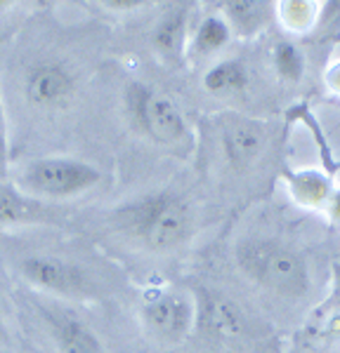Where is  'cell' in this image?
<instances>
[{
    "instance_id": "1",
    "label": "cell",
    "mask_w": 340,
    "mask_h": 353,
    "mask_svg": "<svg viewBox=\"0 0 340 353\" xmlns=\"http://www.w3.org/2000/svg\"><path fill=\"white\" fill-rule=\"evenodd\" d=\"M118 224L149 252H173L194 233V212L182 196L158 191L126 205Z\"/></svg>"
},
{
    "instance_id": "2",
    "label": "cell",
    "mask_w": 340,
    "mask_h": 353,
    "mask_svg": "<svg viewBox=\"0 0 340 353\" xmlns=\"http://www.w3.org/2000/svg\"><path fill=\"white\" fill-rule=\"evenodd\" d=\"M236 264L248 281L279 297L298 299L310 292L312 276L308 259L293 245L276 238L251 236L236 245Z\"/></svg>"
},
{
    "instance_id": "3",
    "label": "cell",
    "mask_w": 340,
    "mask_h": 353,
    "mask_svg": "<svg viewBox=\"0 0 340 353\" xmlns=\"http://www.w3.org/2000/svg\"><path fill=\"white\" fill-rule=\"evenodd\" d=\"M102 181L95 165L71 156H45L26 163L17 176V189L41 203L71 201L93 191Z\"/></svg>"
},
{
    "instance_id": "4",
    "label": "cell",
    "mask_w": 340,
    "mask_h": 353,
    "mask_svg": "<svg viewBox=\"0 0 340 353\" xmlns=\"http://www.w3.org/2000/svg\"><path fill=\"white\" fill-rule=\"evenodd\" d=\"M81 92V76L69 61L59 57H41L24 68L21 97L31 111L57 116L69 111Z\"/></svg>"
},
{
    "instance_id": "5",
    "label": "cell",
    "mask_w": 340,
    "mask_h": 353,
    "mask_svg": "<svg viewBox=\"0 0 340 353\" xmlns=\"http://www.w3.org/2000/svg\"><path fill=\"white\" fill-rule=\"evenodd\" d=\"M126 104L133 123L151 141L161 146H182L189 139V123L173 99L144 83H133L126 90Z\"/></svg>"
},
{
    "instance_id": "6",
    "label": "cell",
    "mask_w": 340,
    "mask_h": 353,
    "mask_svg": "<svg viewBox=\"0 0 340 353\" xmlns=\"http://www.w3.org/2000/svg\"><path fill=\"white\" fill-rule=\"evenodd\" d=\"M21 278L38 292H48L50 297L66 301H83L97 297V283L76 261H69L59 254L36 252L19 259Z\"/></svg>"
},
{
    "instance_id": "7",
    "label": "cell",
    "mask_w": 340,
    "mask_h": 353,
    "mask_svg": "<svg viewBox=\"0 0 340 353\" xmlns=\"http://www.w3.org/2000/svg\"><path fill=\"white\" fill-rule=\"evenodd\" d=\"M31 309L57 353H106L100 334L64 301L33 299Z\"/></svg>"
},
{
    "instance_id": "8",
    "label": "cell",
    "mask_w": 340,
    "mask_h": 353,
    "mask_svg": "<svg viewBox=\"0 0 340 353\" xmlns=\"http://www.w3.org/2000/svg\"><path fill=\"white\" fill-rule=\"evenodd\" d=\"M196 306L182 292H158L142 304V323L156 339L178 344L189 334Z\"/></svg>"
},
{
    "instance_id": "9",
    "label": "cell",
    "mask_w": 340,
    "mask_h": 353,
    "mask_svg": "<svg viewBox=\"0 0 340 353\" xmlns=\"http://www.w3.org/2000/svg\"><path fill=\"white\" fill-rule=\"evenodd\" d=\"M265 139H267V132L263 123L251 121V118L232 116L220 130L223 156L232 170H246L263 153Z\"/></svg>"
},
{
    "instance_id": "10",
    "label": "cell",
    "mask_w": 340,
    "mask_h": 353,
    "mask_svg": "<svg viewBox=\"0 0 340 353\" xmlns=\"http://www.w3.org/2000/svg\"><path fill=\"white\" fill-rule=\"evenodd\" d=\"M59 221V210L53 205L33 201L15 184L0 181V229L5 226H33Z\"/></svg>"
},
{
    "instance_id": "11",
    "label": "cell",
    "mask_w": 340,
    "mask_h": 353,
    "mask_svg": "<svg viewBox=\"0 0 340 353\" xmlns=\"http://www.w3.org/2000/svg\"><path fill=\"white\" fill-rule=\"evenodd\" d=\"M189 21H191V5L189 3H173L161 14L154 28L151 43L161 54L168 59H178L185 54L187 41H189Z\"/></svg>"
},
{
    "instance_id": "12",
    "label": "cell",
    "mask_w": 340,
    "mask_h": 353,
    "mask_svg": "<svg viewBox=\"0 0 340 353\" xmlns=\"http://www.w3.org/2000/svg\"><path fill=\"white\" fill-rule=\"evenodd\" d=\"M223 17L232 33L253 38L270 24L274 17V5L265 0H229L223 5Z\"/></svg>"
},
{
    "instance_id": "13",
    "label": "cell",
    "mask_w": 340,
    "mask_h": 353,
    "mask_svg": "<svg viewBox=\"0 0 340 353\" xmlns=\"http://www.w3.org/2000/svg\"><path fill=\"white\" fill-rule=\"evenodd\" d=\"M286 184L291 196L305 208H321L328 205V198L333 193L331 179L319 170H296L286 174Z\"/></svg>"
},
{
    "instance_id": "14",
    "label": "cell",
    "mask_w": 340,
    "mask_h": 353,
    "mask_svg": "<svg viewBox=\"0 0 340 353\" xmlns=\"http://www.w3.org/2000/svg\"><path fill=\"white\" fill-rule=\"evenodd\" d=\"M248 85V68L239 59H225L213 64L203 76V88L211 94H236L243 92Z\"/></svg>"
},
{
    "instance_id": "15",
    "label": "cell",
    "mask_w": 340,
    "mask_h": 353,
    "mask_svg": "<svg viewBox=\"0 0 340 353\" xmlns=\"http://www.w3.org/2000/svg\"><path fill=\"white\" fill-rule=\"evenodd\" d=\"M321 5L314 0H283L274 5V17L288 33H310L319 24Z\"/></svg>"
},
{
    "instance_id": "16",
    "label": "cell",
    "mask_w": 340,
    "mask_h": 353,
    "mask_svg": "<svg viewBox=\"0 0 340 353\" xmlns=\"http://www.w3.org/2000/svg\"><path fill=\"white\" fill-rule=\"evenodd\" d=\"M229 38H232V31H229V26H227L225 17L208 14L198 21V26L194 28V33H191V50L203 57L215 54L229 43Z\"/></svg>"
},
{
    "instance_id": "17",
    "label": "cell",
    "mask_w": 340,
    "mask_h": 353,
    "mask_svg": "<svg viewBox=\"0 0 340 353\" xmlns=\"http://www.w3.org/2000/svg\"><path fill=\"white\" fill-rule=\"evenodd\" d=\"M272 66L283 83H298L305 76V57L291 41H279L272 48Z\"/></svg>"
},
{
    "instance_id": "18",
    "label": "cell",
    "mask_w": 340,
    "mask_h": 353,
    "mask_svg": "<svg viewBox=\"0 0 340 353\" xmlns=\"http://www.w3.org/2000/svg\"><path fill=\"white\" fill-rule=\"evenodd\" d=\"M97 5L109 10L113 14H130V12H138V10L147 8L149 3H144V0H102Z\"/></svg>"
},
{
    "instance_id": "19",
    "label": "cell",
    "mask_w": 340,
    "mask_h": 353,
    "mask_svg": "<svg viewBox=\"0 0 340 353\" xmlns=\"http://www.w3.org/2000/svg\"><path fill=\"white\" fill-rule=\"evenodd\" d=\"M324 24L328 31H340V3H324L319 12V24Z\"/></svg>"
},
{
    "instance_id": "20",
    "label": "cell",
    "mask_w": 340,
    "mask_h": 353,
    "mask_svg": "<svg viewBox=\"0 0 340 353\" xmlns=\"http://www.w3.org/2000/svg\"><path fill=\"white\" fill-rule=\"evenodd\" d=\"M5 168H8V132H5L3 106H0V174H5Z\"/></svg>"
},
{
    "instance_id": "21",
    "label": "cell",
    "mask_w": 340,
    "mask_h": 353,
    "mask_svg": "<svg viewBox=\"0 0 340 353\" xmlns=\"http://www.w3.org/2000/svg\"><path fill=\"white\" fill-rule=\"evenodd\" d=\"M326 85L331 88V92L340 94V61H336V64L328 66V71H326Z\"/></svg>"
},
{
    "instance_id": "22",
    "label": "cell",
    "mask_w": 340,
    "mask_h": 353,
    "mask_svg": "<svg viewBox=\"0 0 340 353\" xmlns=\"http://www.w3.org/2000/svg\"><path fill=\"white\" fill-rule=\"evenodd\" d=\"M328 214H331V219L340 224V189H333L331 198H328Z\"/></svg>"
},
{
    "instance_id": "23",
    "label": "cell",
    "mask_w": 340,
    "mask_h": 353,
    "mask_svg": "<svg viewBox=\"0 0 340 353\" xmlns=\"http://www.w3.org/2000/svg\"><path fill=\"white\" fill-rule=\"evenodd\" d=\"M3 332H5V330H3V318H0V339H3Z\"/></svg>"
},
{
    "instance_id": "24",
    "label": "cell",
    "mask_w": 340,
    "mask_h": 353,
    "mask_svg": "<svg viewBox=\"0 0 340 353\" xmlns=\"http://www.w3.org/2000/svg\"><path fill=\"white\" fill-rule=\"evenodd\" d=\"M336 278H338V285H340V266L336 269Z\"/></svg>"
},
{
    "instance_id": "25",
    "label": "cell",
    "mask_w": 340,
    "mask_h": 353,
    "mask_svg": "<svg viewBox=\"0 0 340 353\" xmlns=\"http://www.w3.org/2000/svg\"><path fill=\"white\" fill-rule=\"evenodd\" d=\"M0 353H5V351H0Z\"/></svg>"
}]
</instances>
